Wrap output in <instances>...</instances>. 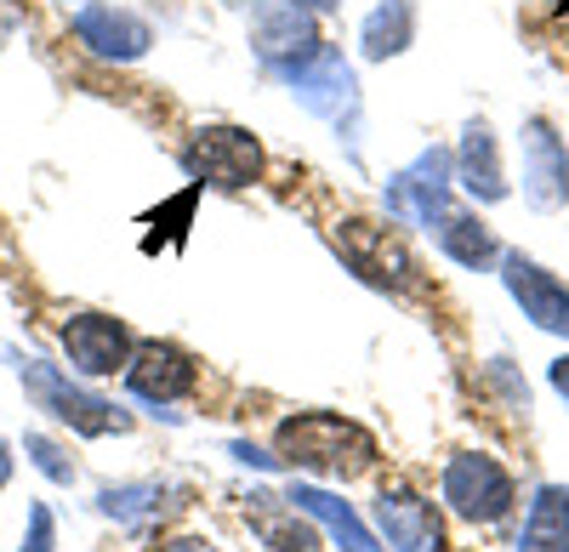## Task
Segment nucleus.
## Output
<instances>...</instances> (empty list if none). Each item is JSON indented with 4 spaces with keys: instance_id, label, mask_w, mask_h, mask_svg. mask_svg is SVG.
<instances>
[{
    "instance_id": "25",
    "label": "nucleus",
    "mask_w": 569,
    "mask_h": 552,
    "mask_svg": "<svg viewBox=\"0 0 569 552\" xmlns=\"http://www.w3.org/2000/svg\"><path fill=\"white\" fill-rule=\"evenodd\" d=\"M547 382H552V393L569 404V353L563 359H552V371H547Z\"/></svg>"
},
{
    "instance_id": "21",
    "label": "nucleus",
    "mask_w": 569,
    "mask_h": 552,
    "mask_svg": "<svg viewBox=\"0 0 569 552\" xmlns=\"http://www.w3.org/2000/svg\"><path fill=\"white\" fill-rule=\"evenodd\" d=\"M98 508H103V519H114L126 530H142V524H154L166 513V490L160 484H114V490L98 495Z\"/></svg>"
},
{
    "instance_id": "26",
    "label": "nucleus",
    "mask_w": 569,
    "mask_h": 552,
    "mask_svg": "<svg viewBox=\"0 0 569 552\" xmlns=\"http://www.w3.org/2000/svg\"><path fill=\"white\" fill-rule=\"evenodd\" d=\"M7 484H12V444L0 439V490H7Z\"/></svg>"
},
{
    "instance_id": "4",
    "label": "nucleus",
    "mask_w": 569,
    "mask_h": 552,
    "mask_svg": "<svg viewBox=\"0 0 569 552\" xmlns=\"http://www.w3.org/2000/svg\"><path fill=\"white\" fill-rule=\"evenodd\" d=\"M439 490H445V508L456 519H467V524H501L512 513V501H518L512 473L485 450H456L445 462Z\"/></svg>"
},
{
    "instance_id": "18",
    "label": "nucleus",
    "mask_w": 569,
    "mask_h": 552,
    "mask_svg": "<svg viewBox=\"0 0 569 552\" xmlns=\"http://www.w3.org/2000/svg\"><path fill=\"white\" fill-rule=\"evenodd\" d=\"M518 552H569V490L563 484H541L530 513H525V535Z\"/></svg>"
},
{
    "instance_id": "16",
    "label": "nucleus",
    "mask_w": 569,
    "mask_h": 552,
    "mask_svg": "<svg viewBox=\"0 0 569 552\" xmlns=\"http://www.w3.org/2000/svg\"><path fill=\"white\" fill-rule=\"evenodd\" d=\"M284 501H291L297 513L319 519V524L330 530V541H337L342 552H382V546L370 541V530L359 524V513L348 508L342 495H330V490H319V484H291V495H284Z\"/></svg>"
},
{
    "instance_id": "20",
    "label": "nucleus",
    "mask_w": 569,
    "mask_h": 552,
    "mask_svg": "<svg viewBox=\"0 0 569 552\" xmlns=\"http://www.w3.org/2000/svg\"><path fill=\"white\" fill-rule=\"evenodd\" d=\"M251 530H257L273 552H319L313 530L297 519L291 501H279V495H251Z\"/></svg>"
},
{
    "instance_id": "15",
    "label": "nucleus",
    "mask_w": 569,
    "mask_h": 552,
    "mask_svg": "<svg viewBox=\"0 0 569 552\" xmlns=\"http://www.w3.org/2000/svg\"><path fill=\"white\" fill-rule=\"evenodd\" d=\"M456 182L479 200V205H496L507 200V171H501V149H496V131L485 120H467L461 131V149H456Z\"/></svg>"
},
{
    "instance_id": "12",
    "label": "nucleus",
    "mask_w": 569,
    "mask_h": 552,
    "mask_svg": "<svg viewBox=\"0 0 569 552\" xmlns=\"http://www.w3.org/2000/svg\"><path fill=\"white\" fill-rule=\"evenodd\" d=\"M518 149H525V200L536 211H558L569 205V149L552 131V120H525L518 131Z\"/></svg>"
},
{
    "instance_id": "9",
    "label": "nucleus",
    "mask_w": 569,
    "mask_h": 552,
    "mask_svg": "<svg viewBox=\"0 0 569 552\" xmlns=\"http://www.w3.org/2000/svg\"><path fill=\"white\" fill-rule=\"evenodd\" d=\"M58 342H63V353H69V364L80 377H114L137 353L126 319H114V313H69Z\"/></svg>"
},
{
    "instance_id": "6",
    "label": "nucleus",
    "mask_w": 569,
    "mask_h": 552,
    "mask_svg": "<svg viewBox=\"0 0 569 552\" xmlns=\"http://www.w3.org/2000/svg\"><path fill=\"white\" fill-rule=\"evenodd\" d=\"M182 171L200 182V189H251V182L262 177V143L251 131L240 126H206L194 131V143L182 149Z\"/></svg>"
},
{
    "instance_id": "24",
    "label": "nucleus",
    "mask_w": 569,
    "mask_h": 552,
    "mask_svg": "<svg viewBox=\"0 0 569 552\" xmlns=\"http://www.w3.org/2000/svg\"><path fill=\"white\" fill-rule=\"evenodd\" d=\"M160 552H222L217 541H206V535H177V541H166Z\"/></svg>"
},
{
    "instance_id": "14",
    "label": "nucleus",
    "mask_w": 569,
    "mask_h": 552,
    "mask_svg": "<svg viewBox=\"0 0 569 552\" xmlns=\"http://www.w3.org/2000/svg\"><path fill=\"white\" fill-rule=\"evenodd\" d=\"M74 34H80V46H91V52L109 58V63H137L154 46V29L137 12H120V7H80Z\"/></svg>"
},
{
    "instance_id": "17",
    "label": "nucleus",
    "mask_w": 569,
    "mask_h": 552,
    "mask_svg": "<svg viewBox=\"0 0 569 552\" xmlns=\"http://www.w3.org/2000/svg\"><path fill=\"white\" fill-rule=\"evenodd\" d=\"M433 240H439V251H445L456 268H472V273L490 268V262H501V240L479 222V211H445L439 228H433Z\"/></svg>"
},
{
    "instance_id": "2",
    "label": "nucleus",
    "mask_w": 569,
    "mask_h": 552,
    "mask_svg": "<svg viewBox=\"0 0 569 552\" xmlns=\"http://www.w3.org/2000/svg\"><path fill=\"white\" fill-rule=\"evenodd\" d=\"M330 245H337V257L359 273L365 285H376V291H388V297H416V291H427L421 262L410 257V245L393 234L388 222L348 217V222L330 228Z\"/></svg>"
},
{
    "instance_id": "27",
    "label": "nucleus",
    "mask_w": 569,
    "mask_h": 552,
    "mask_svg": "<svg viewBox=\"0 0 569 552\" xmlns=\"http://www.w3.org/2000/svg\"><path fill=\"white\" fill-rule=\"evenodd\" d=\"M302 7H308V12H337L342 0H302Z\"/></svg>"
},
{
    "instance_id": "13",
    "label": "nucleus",
    "mask_w": 569,
    "mask_h": 552,
    "mask_svg": "<svg viewBox=\"0 0 569 552\" xmlns=\"http://www.w3.org/2000/svg\"><path fill=\"white\" fill-rule=\"evenodd\" d=\"M376 524H382L393 552H445V519L427 495L410 484H388L376 495Z\"/></svg>"
},
{
    "instance_id": "11",
    "label": "nucleus",
    "mask_w": 569,
    "mask_h": 552,
    "mask_svg": "<svg viewBox=\"0 0 569 552\" xmlns=\"http://www.w3.org/2000/svg\"><path fill=\"white\" fill-rule=\"evenodd\" d=\"M126 388L142 404H177V399H188L200 388V364L177 342H137V353L126 364Z\"/></svg>"
},
{
    "instance_id": "22",
    "label": "nucleus",
    "mask_w": 569,
    "mask_h": 552,
    "mask_svg": "<svg viewBox=\"0 0 569 552\" xmlns=\"http://www.w3.org/2000/svg\"><path fill=\"white\" fill-rule=\"evenodd\" d=\"M23 450H29V462L52 479V484H74V462L63 455V444H52L46 433H23Z\"/></svg>"
},
{
    "instance_id": "5",
    "label": "nucleus",
    "mask_w": 569,
    "mask_h": 552,
    "mask_svg": "<svg viewBox=\"0 0 569 552\" xmlns=\"http://www.w3.org/2000/svg\"><path fill=\"white\" fill-rule=\"evenodd\" d=\"M284 80H291L297 103L308 114H319L325 126H337L353 143V137H359V80H353V69H348V58L337 52V46L308 52L297 69H284Z\"/></svg>"
},
{
    "instance_id": "23",
    "label": "nucleus",
    "mask_w": 569,
    "mask_h": 552,
    "mask_svg": "<svg viewBox=\"0 0 569 552\" xmlns=\"http://www.w3.org/2000/svg\"><path fill=\"white\" fill-rule=\"evenodd\" d=\"M58 546V530H52V513L46 508H29V541L18 552H52Z\"/></svg>"
},
{
    "instance_id": "3",
    "label": "nucleus",
    "mask_w": 569,
    "mask_h": 552,
    "mask_svg": "<svg viewBox=\"0 0 569 552\" xmlns=\"http://www.w3.org/2000/svg\"><path fill=\"white\" fill-rule=\"evenodd\" d=\"M18 364V382H23V393L46 410V416H58L63 428H74V433H86V439H103V433H126L131 422H126V410H114L103 393H91V388H80V382H69L58 364H46V359H12Z\"/></svg>"
},
{
    "instance_id": "19",
    "label": "nucleus",
    "mask_w": 569,
    "mask_h": 552,
    "mask_svg": "<svg viewBox=\"0 0 569 552\" xmlns=\"http://www.w3.org/2000/svg\"><path fill=\"white\" fill-rule=\"evenodd\" d=\"M410 40H416V7L410 0H382L359 29V46H365L370 63H388V58L410 52Z\"/></svg>"
},
{
    "instance_id": "1",
    "label": "nucleus",
    "mask_w": 569,
    "mask_h": 552,
    "mask_svg": "<svg viewBox=\"0 0 569 552\" xmlns=\"http://www.w3.org/2000/svg\"><path fill=\"white\" fill-rule=\"evenodd\" d=\"M273 450L284 468H302L319 479H359L382 462L376 450V433L359 428L353 416H337V410H297L273 428Z\"/></svg>"
},
{
    "instance_id": "8",
    "label": "nucleus",
    "mask_w": 569,
    "mask_h": 552,
    "mask_svg": "<svg viewBox=\"0 0 569 552\" xmlns=\"http://www.w3.org/2000/svg\"><path fill=\"white\" fill-rule=\"evenodd\" d=\"M501 285L507 297L525 308V319L547 337H569V285L558 273H547L536 257L525 251H501Z\"/></svg>"
},
{
    "instance_id": "7",
    "label": "nucleus",
    "mask_w": 569,
    "mask_h": 552,
    "mask_svg": "<svg viewBox=\"0 0 569 552\" xmlns=\"http://www.w3.org/2000/svg\"><path fill=\"white\" fill-rule=\"evenodd\" d=\"M450 189H456V154L421 149L405 171L388 177L382 205H388V217H399L410 228H439V217L450 211Z\"/></svg>"
},
{
    "instance_id": "10",
    "label": "nucleus",
    "mask_w": 569,
    "mask_h": 552,
    "mask_svg": "<svg viewBox=\"0 0 569 552\" xmlns=\"http://www.w3.org/2000/svg\"><path fill=\"white\" fill-rule=\"evenodd\" d=\"M251 46H257V58L273 74H284V69H297L308 52H319L325 40H319V23H313V12L302 7V0H262Z\"/></svg>"
}]
</instances>
